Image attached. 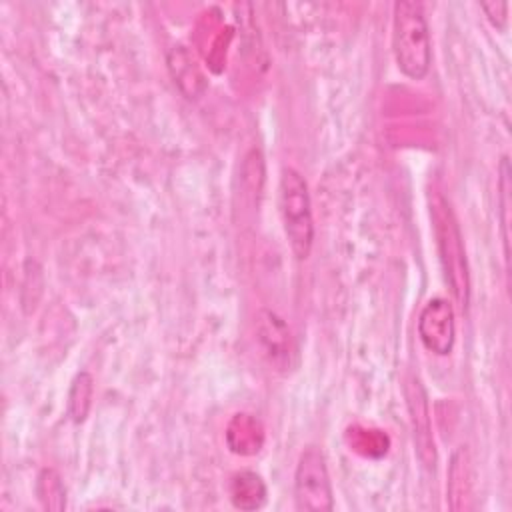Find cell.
<instances>
[{"label": "cell", "mask_w": 512, "mask_h": 512, "mask_svg": "<svg viewBox=\"0 0 512 512\" xmlns=\"http://www.w3.org/2000/svg\"><path fill=\"white\" fill-rule=\"evenodd\" d=\"M392 52L398 70L410 80H422L432 62L430 30L424 8L416 0H400L392 12Z\"/></svg>", "instance_id": "6da1fadb"}, {"label": "cell", "mask_w": 512, "mask_h": 512, "mask_svg": "<svg viewBox=\"0 0 512 512\" xmlns=\"http://www.w3.org/2000/svg\"><path fill=\"white\" fill-rule=\"evenodd\" d=\"M430 216L444 278L456 306L466 314L470 306V270L456 214L450 202L442 194H436L430 204Z\"/></svg>", "instance_id": "7a4b0ae2"}, {"label": "cell", "mask_w": 512, "mask_h": 512, "mask_svg": "<svg viewBox=\"0 0 512 512\" xmlns=\"http://www.w3.org/2000/svg\"><path fill=\"white\" fill-rule=\"evenodd\" d=\"M278 208L294 258L306 260L314 242V220L308 182L296 168H284L280 174Z\"/></svg>", "instance_id": "3957f363"}, {"label": "cell", "mask_w": 512, "mask_h": 512, "mask_svg": "<svg viewBox=\"0 0 512 512\" xmlns=\"http://www.w3.org/2000/svg\"><path fill=\"white\" fill-rule=\"evenodd\" d=\"M294 502L304 512H330L334 492L324 452L318 446H306L294 470Z\"/></svg>", "instance_id": "277c9868"}, {"label": "cell", "mask_w": 512, "mask_h": 512, "mask_svg": "<svg viewBox=\"0 0 512 512\" xmlns=\"http://www.w3.org/2000/svg\"><path fill=\"white\" fill-rule=\"evenodd\" d=\"M418 336L422 346L436 354L448 356L454 348L456 340V324L454 310L448 300L432 298L418 316Z\"/></svg>", "instance_id": "5b68a950"}, {"label": "cell", "mask_w": 512, "mask_h": 512, "mask_svg": "<svg viewBox=\"0 0 512 512\" xmlns=\"http://www.w3.org/2000/svg\"><path fill=\"white\" fill-rule=\"evenodd\" d=\"M404 396H406V404H408V412H410L416 456H418L420 464L426 470H434V466H436V444H434V436H432L426 390H424V386L420 384L418 378L410 376L406 380Z\"/></svg>", "instance_id": "8992f818"}, {"label": "cell", "mask_w": 512, "mask_h": 512, "mask_svg": "<svg viewBox=\"0 0 512 512\" xmlns=\"http://www.w3.org/2000/svg\"><path fill=\"white\" fill-rule=\"evenodd\" d=\"M258 342L268 356L270 364L278 370L288 368L290 364V330L286 322L272 310H260L256 320Z\"/></svg>", "instance_id": "52a82bcc"}, {"label": "cell", "mask_w": 512, "mask_h": 512, "mask_svg": "<svg viewBox=\"0 0 512 512\" xmlns=\"http://www.w3.org/2000/svg\"><path fill=\"white\" fill-rule=\"evenodd\" d=\"M230 500L240 510H256L266 502V484L256 472L242 470L230 478Z\"/></svg>", "instance_id": "ba28073f"}, {"label": "cell", "mask_w": 512, "mask_h": 512, "mask_svg": "<svg viewBox=\"0 0 512 512\" xmlns=\"http://www.w3.org/2000/svg\"><path fill=\"white\" fill-rule=\"evenodd\" d=\"M36 498L44 510L60 512L66 508V488L54 468H42L36 476Z\"/></svg>", "instance_id": "9c48e42d"}, {"label": "cell", "mask_w": 512, "mask_h": 512, "mask_svg": "<svg viewBox=\"0 0 512 512\" xmlns=\"http://www.w3.org/2000/svg\"><path fill=\"white\" fill-rule=\"evenodd\" d=\"M230 426L242 432V434H238V440L228 442V448H230L234 454L250 456V454H256V452L260 450L262 440H264V434H262L260 424H258L250 414H236V416L232 418Z\"/></svg>", "instance_id": "30bf717a"}, {"label": "cell", "mask_w": 512, "mask_h": 512, "mask_svg": "<svg viewBox=\"0 0 512 512\" xmlns=\"http://www.w3.org/2000/svg\"><path fill=\"white\" fill-rule=\"evenodd\" d=\"M94 394V380L88 372H78L68 392V414L74 424H82L90 412Z\"/></svg>", "instance_id": "8fae6325"}, {"label": "cell", "mask_w": 512, "mask_h": 512, "mask_svg": "<svg viewBox=\"0 0 512 512\" xmlns=\"http://www.w3.org/2000/svg\"><path fill=\"white\" fill-rule=\"evenodd\" d=\"M464 494H468V452L466 446H460L452 454L448 472V498L452 510H458V498L462 500Z\"/></svg>", "instance_id": "7c38bea8"}, {"label": "cell", "mask_w": 512, "mask_h": 512, "mask_svg": "<svg viewBox=\"0 0 512 512\" xmlns=\"http://www.w3.org/2000/svg\"><path fill=\"white\" fill-rule=\"evenodd\" d=\"M500 222H502V238H504V258H506V266L510 264V164L508 158L504 156L500 162Z\"/></svg>", "instance_id": "4fadbf2b"}, {"label": "cell", "mask_w": 512, "mask_h": 512, "mask_svg": "<svg viewBox=\"0 0 512 512\" xmlns=\"http://www.w3.org/2000/svg\"><path fill=\"white\" fill-rule=\"evenodd\" d=\"M480 8L486 12L488 20L492 22L494 28L504 30L508 24V4L506 2H484Z\"/></svg>", "instance_id": "5bb4252c"}]
</instances>
